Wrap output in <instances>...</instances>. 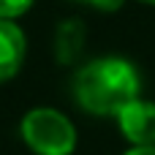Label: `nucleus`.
<instances>
[{
    "label": "nucleus",
    "mask_w": 155,
    "mask_h": 155,
    "mask_svg": "<svg viewBox=\"0 0 155 155\" xmlns=\"http://www.w3.org/2000/svg\"><path fill=\"white\" fill-rule=\"evenodd\" d=\"M22 139L35 155H71L76 147V128L63 112L38 106L25 114Z\"/></svg>",
    "instance_id": "obj_2"
},
{
    "label": "nucleus",
    "mask_w": 155,
    "mask_h": 155,
    "mask_svg": "<svg viewBox=\"0 0 155 155\" xmlns=\"http://www.w3.org/2000/svg\"><path fill=\"white\" fill-rule=\"evenodd\" d=\"M79 3H87V5L101 8V11H117L123 5V0H79Z\"/></svg>",
    "instance_id": "obj_7"
},
{
    "label": "nucleus",
    "mask_w": 155,
    "mask_h": 155,
    "mask_svg": "<svg viewBox=\"0 0 155 155\" xmlns=\"http://www.w3.org/2000/svg\"><path fill=\"white\" fill-rule=\"evenodd\" d=\"M82 44H84V30H82V22H65L60 25L57 30V60L60 63H71L79 52H82Z\"/></svg>",
    "instance_id": "obj_5"
},
{
    "label": "nucleus",
    "mask_w": 155,
    "mask_h": 155,
    "mask_svg": "<svg viewBox=\"0 0 155 155\" xmlns=\"http://www.w3.org/2000/svg\"><path fill=\"white\" fill-rule=\"evenodd\" d=\"M123 155H155V147H131L128 153Z\"/></svg>",
    "instance_id": "obj_8"
},
{
    "label": "nucleus",
    "mask_w": 155,
    "mask_h": 155,
    "mask_svg": "<svg viewBox=\"0 0 155 155\" xmlns=\"http://www.w3.org/2000/svg\"><path fill=\"white\" fill-rule=\"evenodd\" d=\"M139 71L123 57H98L82 65L74 76L76 104L98 117L120 114L131 101L139 98Z\"/></svg>",
    "instance_id": "obj_1"
},
{
    "label": "nucleus",
    "mask_w": 155,
    "mask_h": 155,
    "mask_svg": "<svg viewBox=\"0 0 155 155\" xmlns=\"http://www.w3.org/2000/svg\"><path fill=\"white\" fill-rule=\"evenodd\" d=\"M117 125L131 147H155V104L153 101H131L120 114Z\"/></svg>",
    "instance_id": "obj_3"
},
{
    "label": "nucleus",
    "mask_w": 155,
    "mask_h": 155,
    "mask_svg": "<svg viewBox=\"0 0 155 155\" xmlns=\"http://www.w3.org/2000/svg\"><path fill=\"white\" fill-rule=\"evenodd\" d=\"M30 5H33V0H0V19H16Z\"/></svg>",
    "instance_id": "obj_6"
},
{
    "label": "nucleus",
    "mask_w": 155,
    "mask_h": 155,
    "mask_svg": "<svg viewBox=\"0 0 155 155\" xmlns=\"http://www.w3.org/2000/svg\"><path fill=\"white\" fill-rule=\"evenodd\" d=\"M142 3H150V5H155V0H142Z\"/></svg>",
    "instance_id": "obj_9"
},
{
    "label": "nucleus",
    "mask_w": 155,
    "mask_h": 155,
    "mask_svg": "<svg viewBox=\"0 0 155 155\" xmlns=\"http://www.w3.org/2000/svg\"><path fill=\"white\" fill-rule=\"evenodd\" d=\"M25 33L14 25V19H0V84L16 76L25 60Z\"/></svg>",
    "instance_id": "obj_4"
}]
</instances>
